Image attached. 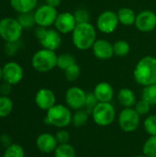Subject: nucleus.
<instances>
[{"instance_id": "nucleus-30", "label": "nucleus", "mask_w": 156, "mask_h": 157, "mask_svg": "<svg viewBox=\"0 0 156 157\" xmlns=\"http://www.w3.org/2000/svg\"><path fill=\"white\" fill-rule=\"evenodd\" d=\"M142 96V98L146 100L152 106L156 105V84L144 86Z\"/></svg>"}, {"instance_id": "nucleus-29", "label": "nucleus", "mask_w": 156, "mask_h": 157, "mask_svg": "<svg viewBox=\"0 0 156 157\" xmlns=\"http://www.w3.org/2000/svg\"><path fill=\"white\" fill-rule=\"evenodd\" d=\"M143 154L148 157H156V136H150L144 142Z\"/></svg>"}, {"instance_id": "nucleus-20", "label": "nucleus", "mask_w": 156, "mask_h": 157, "mask_svg": "<svg viewBox=\"0 0 156 157\" xmlns=\"http://www.w3.org/2000/svg\"><path fill=\"white\" fill-rule=\"evenodd\" d=\"M117 16H118L120 24L123 26H131V25H134L135 23L137 14L134 12L132 8L128 7V6H122L118 10Z\"/></svg>"}, {"instance_id": "nucleus-24", "label": "nucleus", "mask_w": 156, "mask_h": 157, "mask_svg": "<svg viewBox=\"0 0 156 157\" xmlns=\"http://www.w3.org/2000/svg\"><path fill=\"white\" fill-rule=\"evenodd\" d=\"M113 51H114V55L119 57H124L130 53L131 45L127 40H119L113 43Z\"/></svg>"}, {"instance_id": "nucleus-14", "label": "nucleus", "mask_w": 156, "mask_h": 157, "mask_svg": "<svg viewBox=\"0 0 156 157\" xmlns=\"http://www.w3.org/2000/svg\"><path fill=\"white\" fill-rule=\"evenodd\" d=\"M76 25L77 22L74 18V13H70V12L59 13L54 22L55 29L61 34L72 33Z\"/></svg>"}, {"instance_id": "nucleus-8", "label": "nucleus", "mask_w": 156, "mask_h": 157, "mask_svg": "<svg viewBox=\"0 0 156 157\" xmlns=\"http://www.w3.org/2000/svg\"><path fill=\"white\" fill-rule=\"evenodd\" d=\"M118 123L124 132H133L137 131L141 123V116L134 108H123L118 117Z\"/></svg>"}, {"instance_id": "nucleus-13", "label": "nucleus", "mask_w": 156, "mask_h": 157, "mask_svg": "<svg viewBox=\"0 0 156 157\" xmlns=\"http://www.w3.org/2000/svg\"><path fill=\"white\" fill-rule=\"evenodd\" d=\"M23 74L21 65L16 62H9L2 68V79L11 86L18 84L23 78Z\"/></svg>"}, {"instance_id": "nucleus-4", "label": "nucleus", "mask_w": 156, "mask_h": 157, "mask_svg": "<svg viewBox=\"0 0 156 157\" xmlns=\"http://www.w3.org/2000/svg\"><path fill=\"white\" fill-rule=\"evenodd\" d=\"M57 57L55 51L42 48L33 54L31 65L36 71L46 73L57 67Z\"/></svg>"}, {"instance_id": "nucleus-38", "label": "nucleus", "mask_w": 156, "mask_h": 157, "mask_svg": "<svg viewBox=\"0 0 156 157\" xmlns=\"http://www.w3.org/2000/svg\"><path fill=\"white\" fill-rule=\"evenodd\" d=\"M1 143H2L4 145H5V144H6V147L12 144V143L10 142V138L8 137L7 134H3V135H1Z\"/></svg>"}, {"instance_id": "nucleus-7", "label": "nucleus", "mask_w": 156, "mask_h": 157, "mask_svg": "<svg viewBox=\"0 0 156 157\" xmlns=\"http://www.w3.org/2000/svg\"><path fill=\"white\" fill-rule=\"evenodd\" d=\"M23 28L17 18L5 17L0 20V37L6 42L18 41Z\"/></svg>"}, {"instance_id": "nucleus-16", "label": "nucleus", "mask_w": 156, "mask_h": 157, "mask_svg": "<svg viewBox=\"0 0 156 157\" xmlns=\"http://www.w3.org/2000/svg\"><path fill=\"white\" fill-rule=\"evenodd\" d=\"M91 50L94 56L98 60H109L114 55L113 44L104 39H97L93 44Z\"/></svg>"}, {"instance_id": "nucleus-25", "label": "nucleus", "mask_w": 156, "mask_h": 157, "mask_svg": "<svg viewBox=\"0 0 156 157\" xmlns=\"http://www.w3.org/2000/svg\"><path fill=\"white\" fill-rule=\"evenodd\" d=\"M75 63V57L71 53H62L57 57V67L63 71H65Z\"/></svg>"}, {"instance_id": "nucleus-12", "label": "nucleus", "mask_w": 156, "mask_h": 157, "mask_svg": "<svg viewBox=\"0 0 156 157\" xmlns=\"http://www.w3.org/2000/svg\"><path fill=\"white\" fill-rule=\"evenodd\" d=\"M134 26L144 33L151 32L156 29V14L152 10H143L137 14Z\"/></svg>"}, {"instance_id": "nucleus-6", "label": "nucleus", "mask_w": 156, "mask_h": 157, "mask_svg": "<svg viewBox=\"0 0 156 157\" xmlns=\"http://www.w3.org/2000/svg\"><path fill=\"white\" fill-rule=\"evenodd\" d=\"M35 35L44 49L56 51L62 43L61 33L56 29L39 27L35 29Z\"/></svg>"}, {"instance_id": "nucleus-18", "label": "nucleus", "mask_w": 156, "mask_h": 157, "mask_svg": "<svg viewBox=\"0 0 156 157\" xmlns=\"http://www.w3.org/2000/svg\"><path fill=\"white\" fill-rule=\"evenodd\" d=\"M98 102H111L114 97V89L108 82H100L96 85L93 90Z\"/></svg>"}, {"instance_id": "nucleus-19", "label": "nucleus", "mask_w": 156, "mask_h": 157, "mask_svg": "<svg viewBox=\"0 0 156 157\" xmlns=\"http://www.w3.org/2000/svg\"><path fill=\"white\" fill-rule=\"evenodd\" d=\"M117 98L123 108H133L137 102L135 93L129 87H122L119 90Z\"/></svg>"}, {"instance_id": "nucleus-33", "label": "nucleus", "mask_w": 156, "mask_h": 157, "mask_svg": "<svg viewBox=\"0 0 156 157\" xmlns=\"http://www.w3.org/2000/svg\"><path fill=\"white\" fill-rule=\"evenodd\" d=\"M151 107H152V105L150 103H148L146 100L142 98L141 100L136 102V104L133 108L137 111V113L142 117V116H145V115L149 114V112L151 110Z\"/></svg>"}, {"instance_id": "nucleus-10", "label": "nucleus", "mask_w": 156, "mask_h": 157, "mask_svg": "<svg viewBox=\"0 0 156 157\" xmlns=\"http://www.w3.org/2000/svg\"><path fill=\"white\" fill-rule=\"evenodd\" d=\"M56 7L51 6L47 4L40 6L34 12L35 22L39 27L50 28L54 25L56 17L58 16Z\"/></svg>"}, {"instance_id": "nucleus-15", "label": "nucleus", "mask_w": 156, "mask_h": 157, "mask_svg": "<svg viewBox=\"0 0 156 157\" xmlns=\"http://www.w3.org/2000/svg\"><path fill=\"white\" fill-rule=\"evenodd\" d=\"M35 103L37 107L41 110H49L56 104V97L52 90L49 88H40L35 95Z\"/></svg>"}, {"instance_id": "nucleus-17", "label": "nucleus", "mask_w": 156, "mask_h": 157, "mask_svg": "<svg viewBox=\"0 0 156 157\" xmlns=\"http://www.w3.org/2000/svg\"><path fill=\"white\" fill-rule=\"evenodd\" d=\"M58 144H59L55 138V135L49 132L40 133L36 139V146L38 150L43 154L53 153Z\"/></svg>"}, {"instance_id": "nucleus-28", "label": "nucleus", "mask_w": 156, "mask_h": 157, "mask_svg": "<svg viewBox=\"0 0 156 157\" xmlns=\"http://www.w3.org/2000/svg\"><path fill=\"white\" fill-rule=\"evenodd\" d=\"M23 29H30L32 28L36 22L34 17V13L31 12H26V13H19V16L17 18Z\"/></svg>"}, {"instance_id": "nucleus-9", "label": "nucleus", "mask_w": 156, "mask_h": 157, "mask_svg": "<svg viewBox=\"0 0 156 157\" xmlns=\"http://www.w3.org/2000/svg\"><path fill=\"white\" fill-rule=\"evenodd\" d=\"M117 12L105 10L101 12L97 18V29L104 34L113 33L119 26Z\"/></svg>"}, {"instance_id": "nucleus-41", "label": "nucleus", "mask_w": 156, "mask_h": 157, "mask_svg": "<svg viewBox=\"0 0 156 157\" xmlns=\"http://www.w3.org/2000/svg\"><path fill=\"white\" fill-rule=\"evenodd\" d=\"M2 79V68L0 67V80Z\"/></svg>"}, {"instance_id": "nucleus-11", "label": "nucleus", "mask_w": 156, "mask_h": 157, "mask_svg": "<svg viewBox=\"0 0 156 157\" xmlns=\"http://www.w3.org/2000/svg\"><path fill=\"white\" fill-rule=\"evenodd\" d=\"M86 98V92L79 86H71L69 87L64 95L66 106L73 109L77 110L85 108Z\"/></svg>"}, {"instance_id": "nucleus-3", "label": "nucleus", "mask_w": 156, "mask_h": 157, "mask_svg": "<svg viewBox=\"0 0 156 157\" xmlns=\"http://www.w3.org/2000/svg\"><path fill=\"white\" fill-rule=\"evenodd\" d=\"M72 117L73 113L71 109H69L66 105L55 104L46 111L44 121L48 125L63 129L72 123Z\"/></svg>"}, {"instance_id": "nucleus-2", "label": "nucleus", "mask_w": 156, "mask_h": 157, "mask_svg": "<svg viewBox=\"0 0 156 157\" xmlns=\"http://www.w3.org/2000/svg\"><path fill=\"white\" fill-rule=\"evenodd\" d=\"M97 40V29L90 22L77 24L72 32L73 44L80 51L91 49Z\"/></svg>"}, {"instance_id": "nucleus-22", "label": "nucleus", "mask_w": 156, "mask_h": 157, "mask_svg": "<svg viewBox=\"0 0 156 157\" xmlns=\"http://www.w3.org/2000/svg\"><path fill=\"white\" fill-rule=\"evenodd\" d=\"M90 116L91 113L85 108L74 110V113H73L72 117V124L76 128L84 127L87 123Z\"/></svg>"}, {"instance_id": "nucleus-35", "label": "nucleus", "mask_w": 156, "mask_h": 157, "mask_svg": "<svg viewBox=\"0 0 156 157\" xmlns=\"http://www.w3.org/2000/svg\"><path fill=\"white\" fill-rule=\"evenodd\" d=\"M54 135H55V138H56L59 144H68L70 142V138H71L70 132L67 130H65L64 128L60 129L59 131H57Z\"/></svg>"}, {"instance_id": "nucleus-21", "label": "nucleus", "mask_w": 156, "mask_h": 157, "mask_svg": "<svg viewBox=\"0 0 156 157\" xmlns=\"http://www.w3.org/2000/svg\"><path fill=\"white\" fill-rule=\"evenodd\" d=\"M38 0H10V5L18 13L31 12L36 7Z\"/></svg>"}, {"instance_id": "nucleus-37", "label": "nucleus", "mask_w": 156, "mask_h": 157, "mask_svg": "<svg viewBox=\"0 0 156 157\" xmlns=\"http://www.w3.org/2000/svg\"><path fill=\"white\" fill-rule=\"evenodd\" d=\"M10 92H11V85L5 82L0 86V94H1V96H7L8 97Z\"/></svg>"}, {"instance_id": "nucleus-34", "label": "nucleus", "mask_w": 156, "mask_h": 157, "mask_svg": "<svg viewBox=\"0 0 156 157\" xmlns=\"http://www.w3.org/2000/svg\"><path fill=\"white\" fill-rule=\"evenodd\" d=\"M74 18H75L77 24L86 23V22H89V20H90V14L85 8H77L74 12Z\"/></svg>"}, {"instance_id": "nucleus-26", "label": "nucleus", "mask_w": 156, "mask_h": 157, "mask_svg": "<svg viewBox=\"0 0 156 157\" xmlns=\"http://www.w3.org/2000/svg\"><path fill=\"white\" fill-rule=\"evenodd\" d=\"M13 110V102L7 96H0V118H6Z\"/></svg>"}, {"instance_id": "nucleus-40", "label": "nucleus", "mask_w": 156, "mask_h": 157, "mask_svg": "<svg viewBox=\"0 0 156 157\" xmlns=\"http://www.w3.org/2000/svg\"><path fill=\"white\" fill-rule=\"evenodd\" d=\"M134 157H148V156H146L145 155H143H143H136V156H134Z\"/></svg>"}, {"instance_id": "nucleus-32", "label": "nucleus", "mask_w": 156, "mask_h": 157, "mask_svg": "<svg viewBox=\"0 0 156 157\" xmlns=\"http://www.w3.org/2000/svg\"><path fill=\"white\" fill-rule=\"evenodd\" d=\"M81 74V68L80 66L75 63L73 65H71L69 68H67L64 71V76L67 81L69 82H74L76 81Z\"/></svg>"}, {"instance_id": "nucleus-27", "label": "nucleus", "mask_w": 156, "mask_h": 157, "mask_svg": "<svg viewBox=\"0 0 156 157\" xmlns=\"http://www.w3.org/2000/svg\"><path fill=\"white\" fill-rule=\"evenodd\" d=\"M3 157H25V150L17 144H11L6 147Z\"/></svg>"}, {"instance_id": "nucleus-31", "label": "nucleus", "mask_w": 156, "mask_h": 157, "mask_svg": "<svg viewBox=\"0 0 156 157\" xmlns=\"http://www.w3.org/2000/svg\"><path fill=\"white\" fill-rule=\"evenodd\" d=\"M143 128L150 136H156V114H150L145 118Z\"/></svg>"}, {"instance_id": "nucleus-39", "label": "nucleus", "mask_w": 156, "mask_h": 157, "mask_svg": "<svg viewBox=\"0 0 156 157\" xmlns=\"http://www.w3.org/2000/svg\"><path fill=\"white\" fill-rule=\"evenodd\" d=\"M45 4L51 6H53V7H57L61 5L62 3V0H45Z\"/></svg>"}, {"instance_id": "nucleus-1", "label": "nucleus", "mask_w": 156, "mask_h": 157, "mask_svg": "<svg viewBox=\"0 0 156 157\" xmlns=\"http://www.w3.org/2000/svg\"><path fill=\"white\" fill-rule=\"evenodd\" d=\"M133 77L143 87L156 84V57L146 55L140 59L134 67Z\"/></svg>"}, {"instance_id": "nucleus-5", "label": "nucleus", "mask_w": 156, "mask_h": 157, "mask_svg": "<svg viewBox=\"0 0 156 157\" xmlns=\"http://www.w3.org/2000/svg\"><path fill=\"white\" fill-rule=\"evenodd\" d=\"M91 118L97 125L107 127L114 122L116 109L111 102H98L91 111Z\"/></svg>"}, {"instance_id": "nucleus-36", "label": "nucleus", "mask_w": 156, "mask_h": 157, "mask_svg": "<svg viewBox=\"0 0 156 157\" xmlns=\"http://www.w3.org/2000/svg\"><path fill=\"white\" fill-rule=\"evenodd\" d=\"M98 103L96 96L94 95L93 92L91 93H86V103H85V109H87L90 113L94 109V108L97 106Z\"/></svg>"}, {"instance_id": "nucleus-23", "label": "nucleus", "mask_w": 156, "mask_h": 157, "mask_svg": "<svg viewBox=\"0 0 156 157\" xmlns=\"http://www.w3.org/2000/svg\"><path fill=\"white\" fill-rule=\"evenodd\" d=\"M54 157H76L75 148L71 144H58L55 151L53 152Z\"/></svg>"}]
</instances>
